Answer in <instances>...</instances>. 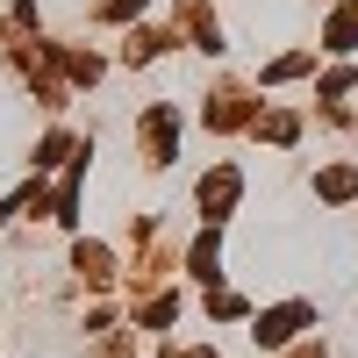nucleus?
Returning a JSON list of instances; mask_svg holds the SVG:
<instances>
[{"label":"nucleus","mask_w":358,"mask_h":358,"mask_svg":"<svg viewBox=\"0 0 358 358\" xmlns=\"http://www.w3.org/2000/svg\"><path fill=\"white\" fill-rule=\"evenodd\" d=\"M322 43H330V50H351L358 43V0H344V8L330 15V36H322Z\"/></svg>","instance_id":"20e7f679"},{"label":"nucleus","mask_w":358,"mask_h":358,"mask_svg":"<svg viewBox=\"0 0 358 358\" xmlns=\"http://www.w3.org/2000/svg\"><path fill=\"white\" fill-rule=\"evenodd\" d=\"M236 201H244V172H236V165H208L201 187H194V208H201L208 222H229Z\"/></svg>","instance_id":"f257e3e1"},{"label":"nucleus","mask_w":358,"mask_h":358,"mask_svg":"<svg viewBox=\"0 0 358 358\" xmlns=\"http://www.w3.org/2000/svg\"><path fill=\"white\" fill-rule=\"evenodd\" d=\"M351 187H358V172H351V165H330V172L315 179V194H322V201H351Z\"/></svg>","instance_id":"39448f33"},{"label":"nucleus","mask_w":358,"mask_h":358,"mask_svg":"<svg viewBox=\"0 0 358 358\" xmlns=\"http://www.w3.org/2000/svg\"><path fill=\"white\" fill-rule=\"evenodd\" d=\"M308 322H315V308H308V301H280V308H265V315H258V330H251V337H258L265 351H287V344H294V330H308Z\"/></svg>","instance_id":"f03ea898"},{"label":"nucleus","mask_w":358,"mask_h":358,"mask_svg":"<svg viewBox=\"0 0 358 358\" xmlns=\"http://www.w3.org/2000/svg\"><path fill=\"white\" fill-rule=\"evenodd\" d=\"M72 273H79V280H94V287H108V273H115V258H108L101 244H72Z\"/></svg>","instance_id":"7ed1b4c3"}]
</instances>
